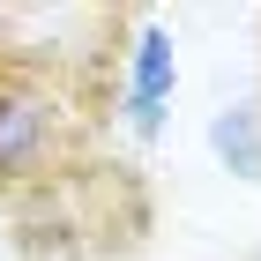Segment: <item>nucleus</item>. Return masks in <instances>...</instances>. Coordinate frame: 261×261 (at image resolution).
Returning a JSON list of instances; mask_svg holds the SVG:
<instances>
[{"instance_id": "f257e3e1", "label": "nucleus", "mask_w": 261, "mask_h": 261, "mask_svg": "<svg viewBox=\"0 0 261 261\" xmlns=\"http://www.w3.org/2000/svg\"><path fill=\"white\" fill-rule=\"evenodd\" d=\"M67 97L45 75H0V194L45 179L67 149Z\"/></svg>"}, {"instance_id": "f03ea898", "label": "nucleus", "mask_w": 261, "mask_h": 261, "mask_svg": "<svg viewBox=\"0 0 261 261\" xmlns=\"http://www.w3.org/2000/svg\"><path fill=\"white\" fill-rule=\"evenodd\" d=\"M172 90H179V45L157 15H142L135 38H127V90H120V112H127L135 142H157L164 112H172Z\"/></svg>"}, {"instance_id": "7ed1b4c3", "label": "nucleus", "mask_w": 261, "mask_h": 261, "mask_svg": "<svg viewBox=\"0 0 261 261\" xmlns=\"http://www.w3.org/2000/svg\"><path fill=\"white\" fill-rule=\"evenodd\" d=\"M209 149H217L224 172H239V179H261V105H231L209 120Z\"/></svg>"}]
</instances>
